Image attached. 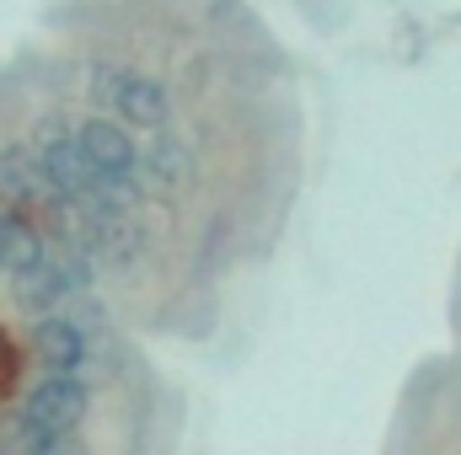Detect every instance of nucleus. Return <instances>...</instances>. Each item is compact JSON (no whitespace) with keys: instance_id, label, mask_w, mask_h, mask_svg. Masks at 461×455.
<instances>
[{"instance_id":"6","label":"nucleus","mask_w":461,"mask_h":455,"mask_svg":"<svg viewBox=\"0 0 461 455\" xmlns=\"http://www.w3.org/2000/svg\"><path fill=\"white\" fill-rule=\"evenodd\" d=\"M140 172L150 188H183L188 183V150L177 139H156L145 156H140Z\"/></svg>"},{"instance_id":"3","label":"nucleus","mask_w":461,"mask_h":455,"mask_svg":"<svg viewBox=\"0 0 461 455\" xmlns=\"http://www.w3.org/2000/svg\"><path fill=\"white\" fill-rule=\"evenodd\" d=\"M76 145L86 150V161L97 166V177H108V183H134L140 177V150H134V139L108 123V118H86L81 129H76Z\"/></svg>"},{"instance_id":"5","label":"nucleus","mask_w":461,"mask_h":455,"mask_svg":"<svg viewBox=\"0 0 461 455\" xmlns=\"http://www.w3.org/2000/svg\"><path fill=\"white\" fill-rule=\"evenodd\" d=\"M32 353H38V364H43L49 375H76V370L86 364V333H81V322H70V317H43V322L32 327Z\"/></svg>"},{"instance_id":"1","label":"nucleus","mask_w":461,"mask_h":455,"mask_svg":"<svg viewBox=\"0 0 461 455\" xmlns=\"http://www.w3.org/2000/svg\"><path fill=\"white\" fill-rule=\"evenodd\" d=\"M92 103L118 113L123 123H140V129H161L167 113H172L167 86L140 76V70H97L92 76Z\"/></svg>"},{"instance_id":"9","label":"nucleus","mask_w":461,"mask_h":455,"mask_svg":"<svg viewBox=\"0 0 461 455\" xmlns=\"http://www.w3.org/2000/svg\"><path fill=\"white\" fill-rule=\"evenodd\" d=\"M0 226H5V220H0Z\"/></svg>"},{"instance_id":"2","label":"nucleus","mask_w":461,"mask_h":455,"mask_svg":"<svg viewBox=\"0 0 461 455\" xmlns=\"http://www.w3.org/2000/svg\"><path fill=\"white\" fill-rule=\"evenodd\" d=\"M22 418L38 424V429H49V434H70V429L86 418V386H81L76 375H49V380H38V386L27 391Z\"/></svg>"},{"instance_id":"7","label":"nucleus","mask_w":461,"mask_h":455,"mask_svg":"<svg viewBox=\"0 0 461 455\" xmlns=\"http://www.w3.org/2000/svg\"><path fill=\"white\" fill-rule=\"evenodd\" d=\"M43 257V236H38V226H27V220H5L0 226V268H32Z\"/></svg>"},{"instance_id":"4","label":"nucleus","mask_w":461,"mask_h":455,"mask_svg":"<svg viewBox=\"0 0 461 455\" xmlns=\"http://www.w3.org/2000/svg\"><path fill=\"white\" fill-rule=\"evenodd\" d=\"M38 199H59L38 166V150L32 145H0V204L22 210V204H38Z\"/></svg>"},{"instance_id":"8","label":"nucleus","mask_w":461,"mask_h":455,"mask_svg":"<svg viewBox=\"0 0 461 455\" xmlns=\"http://www.w3.org/2000/svg\"><path fill=\"white\" fill-rule=\"evenodd\" d=\"M16 375H22V353H16V343L5 338V327H0V397L16 391Z\"/></svg>"}]
</instances>
